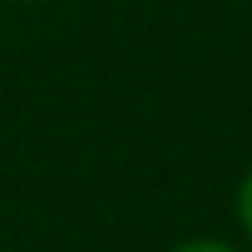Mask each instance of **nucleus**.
<instances>
[{"label":"nucleus","mask_w":252,"mask_h":252,"mask_svg":"<svg viewBox=\"0 0 252 252\" xmlns=\"http://www.w3.org/2000/svg\"><path fill=\"white\" fill-rule=\"evenodd\" d=\"M163 252H247V247H237V242H227V237H183V242H173V247H163Z\"/></svg>","instance_id":"f03ea898"},{"label":"nucleus","mask_w":252,"mask_h":252,"mask_svg":"<svg viewBox=\"0 0 252 252\" xmlns=\"http://www.w3.org/2000/svg\"><path fill=\"white\" fill-rule=\"evenodd\" d=\"M0 252H10V247H0Z\"/></svg>","instance_id":"7ed1b4c3"},{"label":"nucleus","mask_w":252,"mask_h":252,"mask_svg":"<svg viewBox=\"0 0 252 252\" xmlns=\"http://www.w3.org/2000/svg\"><path fill=\"white\" fill-rule=\"evenodd\" d=\"M232 222H237V232H242V247L252 252V163L242 168V178H237V188H232Z\"/></svg>","instance_id":"f257e3e1"}]
</instances>
